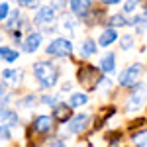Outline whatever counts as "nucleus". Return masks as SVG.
I'll list each match as a JSON object with an SVG mask.
<instances>
[{
	"mask_svg": "<svg viewBox=\"0 0 147 147\" xmlns=\"http://www.w3.org/2000/svg\"><path fill=\"white\" fill-rule=\"evenodd\" d=\"M69 6H71V12L75 14V16H80V18H86L88 14H90V2L88 0H84V2H80V0H73V2H69Z\"/></svg>",
	"mask_w": 147,
	"mask_h": 147,
	"instance_id": "obj_10",
	"label": "nucleus"
},
{
	"mask_svg": "<svg viewBox=\"0 0 147 147\" xmlns=\"http://www.w3.org/2000/svg\"><path fill=\"white\" fill-rule=\"evenodd\" d=\"M41 41H43V35L39 34V32H32V34L24 39L22 49L26 53H35V51L39 49V45H41Z\"/></svg>",
	"mask_w": 147,
	"mask_h": 147,
	"instance_id": "obj_8",
	"label": "nucleus"
},
{
	"mask_svg": "<svg viewBox=\"0 0 147 147\" xmlns=\"http://www.w3.org/2000/svg\"><path fill=\"white\" fill-rule=\"evenodd\" d=\"M127 20H125L124 14H114L112 18H110V28L112 30H116V28H124V26H127Z\"/></svg>",
	"mask_w": 147,
	"mask_h": 147,
	"instance_id": "obj_21",
	"label": "nucleus"
},
{
	"mask_svg": "<svg viewBox=\"0 0 147 147\" xmlns=\"http://www.w3.org/2000/svg\"><path fill=\"white\" fill-rule=\"evenodd\" d=\"M32 125H34V131H35V134L45 136V134H49V131H51V127H53V118H51V116H47V114L37 116Z\"/></svg>",
	"mask_w": 147,
	"mask_h": 147,
	"instance_id": "obj_7",
	"label": "nucleus"
},
{
	"mask_svg": "<svg viewBox=\"0 0 147 147\" xmlns=\"http://www.w3.org/2000/svg\"><path fill=\"white\" fill-rule=\"evenodd\" d=\"M18 4L20 6H26V8H35V2H30V0H20Z\"/></svg>",
	"mask_w": 147,
	"mask_h": 147,
	"instance_id": "obj_30",
	"label": "nucleus"
},
{
	"mask_svg": "<svg viewBox=\"0 0 147 147\" xmlns=\"http://www.w3.org/2000/svg\"><path fill=\"white\" fill-rule=\"evenodd\" d=\"M136 8H137V2H125L124 4V12L125 14H131Z\"/></svg>",
	"mask_w": 147,
	"mask_h": 147,
	"instance_id": "obj_29",
	"label": "nucleus"
},
{
	"mask_svg": "<svg viewBox=\"0 0 147 147\" xmlns=\"http://www.w3.org/2000/svg\"><path fill=\"white\" fill-rule=\"evenodd\" d=\"M120 45H122V49H124V51L131 49V47H134V37H131V35H124V37L120 39Z\"/></svg>",
	"mask_w": 147,
	"mask_h": 147,
	"instance_id": "obj_24",
	"label": "nucleus"
},
{
	"mask_svg": "<svg viewBox=\"0 0 147 147\" xmlns=\"http://www.w3.org/2000/svg\"><path fill=\"white\" fill-rule=\"evenodd\" d=\"M2 110H4V108H0V114H2Z\"/></svg>",
	"mask_w": 147,
	"mask_h": 147,
	"instance_id": "obj_35",
	"label": "nucleus"
},
{
	"mask_svg": "<svg viewBox=\"0 0 147 147\" xmlns=\"http://www.w3.org/2000/svg\"><path fill=\"white\" fill-rule=\"evenodd\" d=\"M18 57H20V53H18L16 49H10V47H0V59L8 61V63H14Z\"/></svg>",
	"mask_w": 147,
	"mask_h": 147,
	"instance_id": "obj_18",
	"label": "nucleus"
},
{
	"mask_svg": "<svg viewBox=\"0 0 147 147\" xmlns=\"http://www.w3.org/2000/svg\"><path fill=\"white\" fill-rule=\"evenodd\" d=\"M96 41L94 39H82V43H80V55L82 57H90V55H94L96 53Z\"/></svg>",
	"mask_w": 147,
	"mask_h": 147,
	"instance_id": "obj_15",
	"label": "nucleus"
},
{
	"mask_svg": "<svg viewBox=\"0 0 147 147\" xmlns=\"http://www.w3.org/2000/svg\"><path fill=\"white\" fill-rule=\"evenodd\" d=\"M2 94H4V84L0 82V98H2Z\"/></svg>",
	"mask_w": 147,
	"mask_h": 147,
	"instance_id": "obj_33",
	"label": "nucleus"
},
{
	"mask_svg": "<svg viewBox=\"0 0 147 147\" xmlns=\"http://www.w3.org/2000/svg\"><path fill=\"white\" fill-rule=\"evenodd\" d=\"M53 18H55V8L53 6H41L37 10V14H35V24L47 26V24L53 22Z\"/></svg>",
	"mask_w": 147,
	"mask_h": 147,
	"instance_id": "obj_9",
	"label": "nucleus"
},
{
	"mask_svg": "<svg viewBox=\"0 0 147 147\" xmlns=\"http://www.w3.org/2000/svg\"><path fill=\"white\" fill-rule=\"evenodd\" d=\"M77 79H79L80 84H84L88 88H94L98 79H100V73H98V69H94V67H82L79 71V75H77Z\"/></svg>",
	"mask_w": 147,
	"mask_h": 147,
	"instance_id": "obj_5",
	"label": "nucleus"
},
{
	"mask_svg": "<svg viewBox=\"0 0 147 147\" xmlns=\"http://www.w3.org/2000/svg\"><path fill=\"white\" fill-rule=\"evenodd\" d=\"M75 26H77V24H75V20H73V18H63V28H65V30H69L71 34L75 32Z\"/></svg>",
	"mask_w": 147,
	"mask_h": 147,
	"instance_id": "obj_27",
	"label": "nucleus"
},
{
	"mask_svg": "<svg viewBox=\"0 0 147 147\" xmlns=\"http://www.w3.org/2000/svg\"><path fill=\"white\" fill-rule=\"evenodd\" d=\"M131 143H134L136 147H145L147 145V129L134 134V136H131Z\"/></svg>",
	"mask_w": 147,
	"mask_h": 147,
	"instance_id": "obj_20",
	"label": "nucleus"
},
{
	"mask_svg": "<svg viewBox=\"0 0 147 147\" xmlns=\"http://www.w3.org/2000/svg\"><path fill=\"white\" fill-rule=\"evenodd\" d=\"M116 39H118V32L112 30V28H108V30H104V32L100 34V37H98V45L100 47H108V45H112Z\"/></svg>",
	"mask_w": 147,
	"mask_h": 147,
	"instance_id": "obj_12",
	"label": "nucleus"
},
{
	"mask_svg": "<svg viewBox=\"0 0 147 147\" xmlns=\"http://www.w3.org/2000/svg\"><path fill=\"white\" fill-rule=\"evenodd\" d=\"M18 28H20V12L14 10L8 18V22H6V30L8 32H18Z\"/></svg>",
	"mask_w": 147,
	"mask_h": 147,
	"instance_id": "obj_19",
	"label": "nucleus"
},
{
	"mask_svg": "<svg viewBox=\"0 0 147 147\" xmlns=\"http://www.w3.org/2000/svg\"><path fill=\"white\" fill-rule=\"evenodd\" d=\"M90 124V116L88 114H77V116H73L71 120H69V131L71 134H82L86 127Z\"/></svg>",
	"mask_w": 147,
	"mask_h": 147,
	"instance_id": "obj_6",
	"label": "nucleus"
},
{
	"mask_svg": "<svg viewBox=\"0 0 147 147\" xmlns=\"http://www.w3.org/2000/svg\"><path fill=\"white\" fill-rule=\"evenodd\" d=\"M49 147H67V145H65L63 141H59V139H57V141H53V143H51Z\"/></svg>",
	"mask_w": 147,
	"mask_h": 147,
	"instance_id": "obj_31",
	"label": "nucleus"
},
{
	"mask_svg": "<svg viewBox=\"0 0 147 147\" xmlns=\"http://www.w3.org/2000/svg\"><path fill=\"white\" fill-rule=\"evenodd\" d=\"M88 102V96L84 94V92H75V94H71V98H69V108H80V106H84Z\"/></svg>",
	"mask_w": 147,
	"mask_h": 147,
	"instance_id": "obj_16",
	"label": "nucleus"
},
{
	"mask_svg": "<svg viewBox=\"0 0 147 147\" xmlns=\"http://www.w3.org/2000/svg\"><path fill=\"white\" fill-rule=\"evenodd\" d=\"M45 53L51 57H69L73 53V43L67 37H55L49 45L45 47Z\"/></svg>",
	"mask_w": 147,
	"mask_h": 147,
	"instance_id": "obj_3",
	"label": "nucleus"
},
{
	"mask_svg": "<svg viewBox=\"0 0 147 147\" xmlns=\"http://www.w3.org/2000/svg\"><path fill=\"white\" fill-rule=\"evenodd\" d=\"M110 147H118V143H112V145H110Z\"/></svg>",
	"mask_w": 147,
	"mask_h": 147,
	"instance_id": "obj_34",
	"label": "nucleus"
},
{
	"mask_svg": "<svg viewBox=\"0 0 147 147\" xmlns=\"http://www.w3.org/2000/svg\"><path fill=\"white\" fill-rule=\"evenodd\" d=\"M141 73H143V67H141L139 63L131 65V67H127L124 73L120 75V84L125 86V88H129V86L134 88V86L137 84V79L141 77Z\"/></svg>",
	"mask_w": 147,
	"mask_h": 147,
	"instance_id": "obj_4",
	"label": "nucleus"
},
{
	"mask_svg": "<svg viewBox=\"0 0 147 147\" xmlns=\"http://www.w3.org/2000/svg\"><path fill=\"white\" fill-rule=\"evenodd\" d=\"M63 90H65V92L71 90V84H69V82H65V84H63Z\"/></svg>",
	"mask_w": 147,
	"mask_h": 147,
	"instance_id": "obj_32",
	"label": "nucleus"
},
{
	"mask_svg": "<svg viewBox=\"0 0 147 147\" xmlns=\"http://www.w3.org/2000/svg\"><path fill=\"white\" fill-rule=\"evenodd\" d=\"M2 77H4V80H6V82L16 84V82H20V79H22V73H20L18 69H6Z\"/></svg>",
	"mask_w": 147,
	"mask_h": 147,
	"instance_id": "obj_17",
	"label": "nucleus"
},
{
	"mask_svg": "<svg viewBox=\"0 0 147 147\" xmlns=\"http://www.w3.org/2000/svg\"><path fill=\"white\" fill-rule=\"evenodd\" d=\"M0 37H2V35H0Z\"/></svg>",
	"mask_w": 147,
	"mask_h": 147,
	"instance_id": "obj_36",
	"label": "nucleus"
},
{
	"mask_svg": "<svg viewBox=\"0 0 147 147\" xmlns=\"http://www.w3.org/2000/svg\"><path fill=\"white\" fill-rule=\"evenodd\" d=\"M100 71L102 73H114L116 71V55L114 53H106L100 59Z\"/></svg>",
	"mask_w": 147,
	"mask_h": 147,
	"instance_id": "obj_14",
	"label": "nucleus"
},
{
	"mask_svg": "<svg viewBox=\"0 0 147 147\" xmlns=\"http://www.w3.org/2000/svg\"><path fill=\"white\" fill-rule=\"evenodd\" d=\"M145 100H147V86L145 84H136L127 102H125V110L127 112H137V110L143 108Z\"/></svg>",
	"mask_w": 147,
	"mask_h": 147,
	"instance_id": "obj_2",
	"label": "nucleus"
},
{
	"mask_svg": "<svg viewBox=\"0 0 147 147\" xmlns=\"http://www.w3.org/2000/svg\"><path fill=\"white\" fill-rule=\"evenodd\" d=\"M131 26H136L139 32H143V30L147 28V16H136L134 22H131Z\"/></svg>",
	"mask_w": 147,
	"mask_h": 147,
	"instance_id": "obj_23",
	"label": "nucleus"
},
{
	"mask_svg": "<svg viewBox=\"0 0 147 147\" xmlns=\"http://www.w3.org/2000/svg\"><path fill=\"white\" fill-rule=\"evenodd\" d=\"M0 120H2V125H6V127H14V125L20 124V118H18V114L14 112V110H2L0 114Z\"/></svg>",
	"mask_w": 147,
	"mask_h": 147,
	"instance_id": "obj_11",
	"label": "nucleus"
},
{
	"mask_svg": "<svg viewBox=\"0 0 147 147\" xmlns=\"http://www.w3.org/2000/svg\"><path fill=\"white\" fill-rule=\"evenodd\" d=\"M35 102H37L35 94H28V96H24L22 100L18 102V106L20 108H32V106H35Z\"/></svg>",
	"mask_w": 147,
	"mask_h": 147,
	"instance_id": "obj_22",
	"label": "nucleus"
},
{
	"mask_svg": "<svg viewBox=\"0 0 147 147\" xmlns=\"http://www.w3.org/2000/svg\"><path fill=\"white\" fill-rule=\"evenodd\" d=\"M41 102L47 104V106H53V108H55L57 102H59V98H57V96H49V94H45V96H41Z\"/></svg>",
	"mask_w": 147,
	"mask_h": 147,
	"instance_id": "obj_25",
	"label": "nucleus"
},
{
	"mask_svg": "<svg viewBox=\"0 0 147 147\" xmlns=\"http://www.w3.org/2000/svg\"><path fill=\"white\" fill-rule=\"evenodd\" d=\"M34 77L39 82L41 88H51V86H55L57 80H59V71L49 61H37L34 65Z\"/></svg>",
	"mask_w": 147,
	"mask_h": 147,
	"instance_id": "obj_1",
	"label": "nucleus"
},
{
	"mask_svg": "<svg viewBox=\"0 0 147 147\" xmlns=\"http://www.w3.org/2000/svg\"><path fill=\"white\" fill-rule=\"evenodd\" d=\"M10 137H12L10 127H6V125H0V139H10Z\"/></svg>",
	"mask_w": 147,
	"mask_h": 147,
	"instance_id": "obj_28",
	"label": "nucleus"
},
{
	"mask_svg": "<svg viewBox=\"0 0 147 147\" xmlns=\"http://www.w3.org/2000/svg\"><path fill=\"white\" fill-rule=\"evenodd\" d=\"M51 118H57L59 122H67V120L73 118L71 116V108H69L67 104H57L55 108H53V116Z\"/></svg>",
	"mask_w": 147,
	"mask_h": 147,
	"instance_id": "obj_13",
	"label": "nucleus"
},
{
	"mask_svg": "<svg viewBox=\"0 0 147 147\" xmlns=\"http://www.w3.org/2000/svg\"><path fill=\"white\" fill-rule=\"evenodd\" d=\"M8 14H10V6H8L6 2H2V4H0V22H4V20L8 18Z\"/></svg>",
	"mask_w": 147,
	"mask_h": 147,
	"instance_id": "obj_26",
	"label": "nucleus"
}]
</instances>
